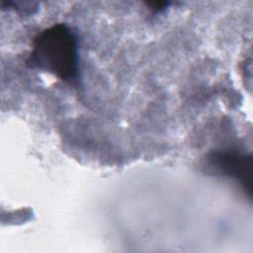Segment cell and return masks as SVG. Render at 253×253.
<instances>
[{"instance_id":"1","label":"cell","mask_w":253,"mask_h":253,"mask_svg":"<svg viewBox=\"0 0 253 253\" xmlns=\"http://www.w3.org/2000/svg\"><path fill=\"white\" fill-rule=\"evenodd\" d=\"M26 63L30 68L50 73L76 86L79 74L76 34L65 23H56L43 29L33 39Z\"/></svg>"},{"instance_id":"2","label":"cell","mask_w":253,"mask_h":253,"mask_svg":"<svg viewBox=\"0 0 253 253\" xmlns=\"http://www.w3.org/2000/svg\"><path fill=\"white\" fill-rule=\"evenodd\" d=\"M207 163L222 176L238 182L244 191L252 193V156L236 150H214L208 154Z\"/></svg>"},{"instance_id":"3","label":"cell","mask_w":253,"mask_h":253,"mask_svg":"<svg viewBox=\"0 0 253 253\" xmlns=\"http://www.w3.org/2000/svg\"><path fill=\"white\" fill-rule=\"evenodd\" d=\"M148 7L150 10H152L155 13L164 11L166 8H168V6L170 5V2L168 1H158V2H149L147 3Z\"/></svg>"}]
</instances>
